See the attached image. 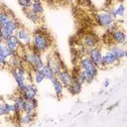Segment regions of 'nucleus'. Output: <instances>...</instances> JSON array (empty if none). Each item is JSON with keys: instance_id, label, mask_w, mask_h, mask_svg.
Returning a JSON list of instances; mask_svg holds the SVG:
<instances>
[{"instance_id": "obj_4", "label": "nucleus", "mask_w": 127, "mask_h": 127, "mask_svg": "<svg viewBox=\"0 0 127 127\" xmlns=\"http://www.w3.org/2000/svg\"><path fill=\"white\" fill-rule=\"evenodd\" d=\"M12 75L17 83V88L18 90L22 93L23 90L25 89L27 82H26V71L22 66L16 67L12 70Z\"/></svg>"}, {"instance_id": "obj_24", "label": "nucleus", "mask_w": 127, "mask_h": 127, "mask_svg": "<svg viewBox=\"0 0 127 127\" xmlns=\"http://www.w3.org/2000/svg\"><path fill=\"white\" fill-rule=\"evenodd\" d=\"M42 70H43V73H44V75H45V78H48L50 81L56 76L55 73H54V71L52 70L51 66H50L48 64H44V66L42 67Z\"/></svg>"}, {"instance_id": "obj_25", "label": "nucleus", "mask_w": 127, "mask_h": 127, "mask_svg": "<svg viewBox=\"0 0 127 127\" xmlns=\"http://www.w3.org/2000/svg\"><path fill=\"white\" fill-rule=\"evenodd\" d=\"M8 63H9V64H10L11 66H13L14 68L21 66V61H20L19 57L15 56V55L9 58V60H8Z\"/></svg>"}, {"instance_id": "obj_13", "label": "nucleus", "mask_w": 127, "mask_h": 127, "mask_svg": "<svg viewBox=\"0 0 127 127\" xmlns=\"http://www.w3.org/2000/svg\"><path fill=\"white\" fill-rule=\"evenodd\" d=\"M66 88L68 89V91H69L70 94L76 95V94L80 93L81 88H82V83H81L76 77H73L72 80H71V82L69 83V85H68Z\"/></svg>"}, {"instance_id": "obj_31", "label": "nucleus", "mask_w": 127, "mask_h": 127, "mask_svg": "<svg viewBox=\"0 0 127 127\" xmlns=\"http://www.w3.org/2000/svg\"><path fill=\"white\" fill-rule=\"evenodd\" d=\"M5 115H8V112L6 109V103L1 102L0 103V116H5Z\"/></svg>"}, {"instance_id": "obj_23", "label": "nucleus", "mask_w": 127, "mask_h": 127, "mask_svg": "<svg viewBox=\"0 0 127 127\" xmlns=\"http://www.w3.org/2000/svg\"><path fill=\"white\" fill-rule=\"evenodd\" d=\"M29 10L32 11L33 13H35V14L40 15V14L43 13V10H44V9H43V5H42V3L40 2V0H34V2L31 4Z\"/></svg>"}, {"instance_id": "obj_2", "label": "nucleus", "mask_w": 127, "mask_h": 127, "mask_svg": "<svg viewBox=\"0 0 127 127\" xmlns=\"http://www.w3.org/2000/svg\"><path fill=\"white\" fill-rule=\"evenodd\" d=\"M18 28V23L13 18H10L3 26L0 27V42L5 43L11 36L14 35Z\"/></svg>"}, {"instance_id": "obj_5", "label": "nucleus", "mask_w": 127, "mask_h": 127, "mask_svg": "<svg viewBox=\"0 0 127 127\" xmlns=\"http://www.w3.org/2000/svg\"><path fill=\"white\" fill-rule=\"evenodd\" d=\"M95 18H96L97 23H98L100 26H102V27L111 28V27H113V25H114V19L109 15L108 12L100 11V12H98V13L95 15Z\"/></svg>"}, {"instance_id": "obj_20", "label": "nucleus", "mask_w": 127, "mask_h": 127, "mask_svg": "<svg viewBox=\"0 0 127 127\" xmlns=\"http://www.w3.org/2000/svg\"><path fill=\"white\" fill-rule=\"evenodd\" d=\"M52 84H53V87H54V90H55V93L58 97H61L62 94H63V91H64V85L62 84V82L57 78V76H55L52 80H51Z\"/></svg>"}, {"instance_id": "obj_1", "label": "nucleus", "mask_w": 127, "mask_h": 127, "mask_svg": "<svg viewBox=\"0 0 127 127\" xmlns=\"http://www.w3.org/2000/svg\"><path fill=\"white\" fill-rule=\"evenodd\" d=\"M31 44L33 45L34 51L43 53L49 49V47L51 45V40L47 33H44L39 30L33 34Z\"/></svg>"}, {"instance_id": "obj_18", "label": "nucleus", "mask_w": 127, "mask_h": 127, "mask_svg": "<svg viewBox=\"0 0 127 127\" xmlns=\"http://www.w3.org/2000/svg\"><path fill=\"white\" fill-rule=\"evenodd\" d=\"M109 51L114 55V57L117 59V61H120V60L124 59L125 56H126V51H125L123 48H121L120 45L112 46Z\"/></svg>"}, {"instance_id": "obj_30", "label": "nucleus", "mask_w": 127, "mask_h": 127, "mask_svg": "<svg viewBox=\"0 0 127 127\" xmlns=\"http://www.w3.org/2000/svg\"><path fill=\"white\" fill-rule=\"evenodd\" d=\"M33 2H34V0H18V4H19L24 10H28Z\"/></svg>"}, {"instance_id": "obj_15", "label": "nucleus", "mask_w": 127, "mask_h": 127, "mask_svg": "<svg viewBox=\"0 0 127 127\" xmlns=\"http://www.w3.org/2000/svg\"><path fill=\"white\" fill-rule=\"evenodd\" d=\"M82 43H83V45L86 48L91 49V48L96 47V45H97V39H96V37H94L91 34H86L82 38Z\"/></svg>"}, {"instance_id": "obj_14", "label": "nucleus", "mask_w": 127, "mask_h": 127, "mask_svg": "<svg viewBox=\"0 0 127 127\" xmlns=\"http://www.w3.org/2000/svg\"><path fill=\"white\" fill-rule=\"evenodd\" d=\"M112 38L117 45H124L126 43V35H125L124 31H122V30H119V29L113 30Z\"/></svg>"}, {"instance_id": "obj_28", "label": "nucleus", "mask_w": 127, "mask_h": 127, "mask_svg": "<svg viewBox=\"0 0 127 127\" xmlns=\"http://www.w3.org/2000/svg\"><path fill=\"white\" fill-rule=\"evenodd\" d=\"M44 79H45V75L43 73V70L42 69L35 70V72H34V80H35V82L36 83H41Z\"/></svg>"}, {"instance_id": "obj_16", "label": "nucleus", "mask_w": 127, "mask_h": 127, "mask_svg": "<svg viewBox=\"0 0 127 127\" xmlns=\"http://www.w3.org/2000/svg\"><path fill=\"white\" fill-rule=\"evenodd\" d=\"M4 44L6 45V47H7L8 49H10V50L13 51V52H16L17 49H18L19 46H20V41H19V39L17 38L16 35H13V36H11Z\"/></svg>"}, {"instance_id": "obj_3", "label": "nucleus", "mask_w": 127, "mask_h": 127, "mask_svg": "<svg viewBox=\"0 0 127 127\" xmlns=\"http://www.w3.org/2000/svg\"><path fill=\"white\" fill-rule=\"evenodd\" d=\"M24 60L26 63H28L29 64H31L35 70H39L42 69V67L44 66V62L42 60L41 57V53L36 52V51H29L26 52L24 54Z\"/></svg>"}, {"instance_id": "obj_8", "label": "nucleus", "mask_w": 127, "mask_h": 127, "mask_svg": "<svg viewBox=\"0 0 127 127\" xmlns=\"http://www.w3.org/2000/svg\"><path fill=\"white\" fill-rule=\"evenodd\" d=\"M37 95V87L32 83H27L25 89L22 92V96L25 100H31L33 98H36Z\"/></svg>"}, {"instance_id": "obj_17", "label": "nucleus", "mask_w": 127, "mask_h": 127, "mask_svg": "<svg viewBox=\"0 0 127 127\" xmlns=\"http://www.w3.org/2000/svg\"><path fill=\"white\" fill-rule=\"evenodd\" d=\"M47 64L51 66V68H52V70L54 71L55 75H57V74L63 69L61 63H60V61H59L57 58H50V59L48 60Z\"/></svg>"}, {"instance_id": "obj_6", "label": "nucleus", "mask_w": 127, "mask_h": 127, "mask_svg": "<svg viewBox=\"0 0 127 127\" xmlns=\"http://www.w3.org/2000/svg\"><path fill=\"white\" fill-rule=\"evenodd\" d=\"M15 52L11 51L6 47V45L0 42V66H4L8 64V60L10 57L14 56Z\"/></svg>"}, {"instance_id": "obj_7", "label": "nucleus", "mask_w": 127, "mask_h": 127, "mask_svg": "<svg viewBox=\"0 0 127 127\" xmlns=\"http://www.w3.org/2000/svg\"><path fill=\"white\" fill-rule=\"evenodd\" d=\"M16 36L20 41V44L23 45H30L32 43V37L28 30L24 28H18L16 31Z\"/></svg>"}, {"instance_id": "obj_27", "label": "nucleus", "mask_w": 127, "mask_h": 127, "mask_svg": "<svg viewBox=\"0 0 127 127\" xmlns=\"http://www.w3.org/2000/svg\"><path fill=\"white\" fill-rule=\"evenodd\" d=\"M113 9H114V12H115L116 17H120V18H122V17L124 16L125 7H124V5H123L122 3H119L116 7H113Z\"/></svg>"}, {"instance_id": "obj_9", "label": "nucleus", "mask_w": 127, "mask_h": 127, "mask_svg": "<svg viewBox=\"0 0 127 127\" xmlns=\"http://www.w3.org/2000/svg\"><path fill=\"white\" fill-rule=\"evenodd\" d=\"M80 68L97 73V65L88 57H84L80 60Z\"/></svg>"}, {"instance_id": "obj_32", "label": "nucleus", "mask_w": 127, "mask_h": 127, "mask_svg": "<svg viewBox=\"0 0 127 127\" xmlns=\"http://www.w3.org/2000/svg\"><path fill=\"white\" fill-rule=\"evenodd\" d=\"M109 83H110L109 79H105V80L103 81V86H104V87H108V86H109Z\"/></svg>"}, {"instance_id": "obj_22", "label": "nucleus", "mask_w": 127, "mask_h": 127, "mask_svg": "<svg viewBox=\"0 0 127 127\" xmlns=\"http://www.w3.org/2000/svg\"><path fill=\"white\" fill-rule=\"evenodd\" d=\"M35 118V114H30V113H27V112H23L21 113V116H20V124L21 125H29L33 122Z\"/></svg>"}, {"instance_id": "obj_12", "label": "nucleus", "mask_w": 127, "mask_h": 127, "mask_svg": "<svg viewBox=\"0 0 127 127\" xmlns=\"http://www.w3.org/2000/svg\"><path fill=\"white\" fill-rule=\"evenodd\" d=\"M88 55H89V59L98 66V65H100V64H101V56H102V53H101V51L98 49V48H96V47H94V48H91V49H89V53H88Z\"/></svg>"}, {"instance_id": "obj_11", "label": "nucleus", "mask_w": 127, "mask_h": 127, "mask_svg": "<svg viewBox=\"0 0 127 127\" xmlns=\"http://www.w3.org/2000/svg\"><path fill=\"white\" fill-rule=\"evenodd\" d=\"M117 61V59L114 57V55L110 52V51H107L105 54H103L101 56V64L100 65H103V66H108V65H112L114 64Z\"/></svg>"}, {"instance_id": "obj_19", "label": "nucleus", "mask_w": 127, "mask_h": 127, "mask_svg": "<svg viewBox=\"0 0 127 127\" xmlns=\"http://www.w3.org/2000/svg\"><path fill=\"white\" fill-rule=\"evenodd\" d=\"M13 103L15 104L16 107V112L17 113H23L25 112V106H26V100L23 98V96H17L14 98Z\"/></svg>"}, {"instance_id": "obj_10", "label": "nucleus", "mask_w": 127, "mask_h": 127, "mask_svg": "<svg viewBox=\"0 0 127 127\" xmlns=\"http://www.w3.org/2000/svg\"><path fill=\"white\" fill-rule=\"evenodd\" d=\"M56 76H57V78L62 82V84L64 85V87H67V86L69 85V83L71 82L72 78H73V76H72L68 71H66V70H64V69H62Z\"/></svg>"}, {"instance_id": "obj_21", "label": "nucleus", "mask_w": 127, "mask_h": 127, "mask_svg": "<svg viewBox=\"0 0 127 127\" xmlns=\"http://www.w3.org/2000/svg\"><path fill=\"white\" fill-rule=\"evenodd\" d=\"M38 101L36 98H33L31 100H26V106H25V112L30 113V114H35L36 108H37V104Z\"/></svg>"}, {"instance_id": "obj_29", "label": "nucleus", "mask_w": 127, "mask_h": 127, "mask_svg": "<svg viewBox=\"0 0 127 127\" xmlns=\"http://www.w3.org/2000/svg\"><path fill=\"white\" fill-rule=\"evenodd\" d=\"M11 17L9 16V14L6 12V11H0V27L3 26Z\"/></svg>"}, {"instance_id": "obj_26", "label": "nucleus", "mask_w": 127, "mask_h": 127, "mask_svg": "<svg viewBox=\"0 0 127 127\" xmlns=\"http://www.w3.org/2000/svg\"><path fill=\"white\" fill-rule=\"evenodd\" d=\"M25 12H26V16H27V18H28L31 22H33V23H35V24H37V23L39 22L40 15L33 13V12H32V11H30L29 9H28V10H25Z\"/></svg>"}]
</instances>
